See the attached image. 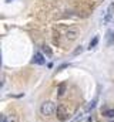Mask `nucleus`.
<instances>
[{
	"label": "nucleus",
	"instance_id": "f257e3e1",
	"mask_svg": "<svg viewBox=\"0 0 114 122\" xmlns=\"http://www.w3.org/2000/svg\"><path fill=\"white\" fill-rule=\"evenodd\" d=\"M56 111H57V107L54 105V102H51V101H46L40 107V114L44 115V117H53L56 114Z\"/></svg>",
	"mask_w": 114,
	"mask_h": 122
},
{
	"label": "nucleus",
	"instance_id": "f03ea898",
	"mask_svg": "<svg viewBox=\"0 0 114 122\" xmlns=\"http://www.w3.org/2000/svg\"><path fill=\"white\" fill-rule=\"evenodd\" d=\"M113 20H114V3H111L107 7V11H106L104 17H103V23L104 24H110Z\"/></svg>",
	"mask_w": 114,
	"mask_h": 122
},
{
	"label": "nucleus",
	"instance_id": "7ed1b4c3",
	"mask_svg": "<svg viewBox=\"0 0 114 122\" xmlns=\"http://www.w3.org/2000/svg\"><path fill=\"white\" fill-rule=\"evenodd\" d=\"M56 114H57V117H58V119H60V121H67V119H68V115H67V112L64 111V108H63V107H57Z\"/></svg>",
	"mask_w": 114,
	"mask_h": 122
},
{
	"label": "nucleus",
	"instance_id": "20e7f679",
	"mask_svg": "<svg viewBox=\"0 0 114 122\" xmlns=\"http://www.w3.org/2000/svg\"><path fill=\"white\" fill-rule=\"evenodd\" d=\"M33 62L37 64V65H43V64H46V58L41 53H36L34 57H33Z\"/></svg>",
	"mask_w": 114,
	"mask_h": 122
},
{
	"label": "nucleus",
	"instance_id": "39448f33",
	"mask_svg": "<svg viewBox=\"0 0 114 122\" xmlns=\"http://www.w3.org/2000/svg\"><path fill=\"white\" fill-rule=\"evenodd\" d=\"M97 99H98V98L96 97V98H94L93 101H90V104L87 105V108H86V111H84V112H90L91 109H94V107H96V104H97Z\"/></svg>",
	"mask_w": 114,
	"mask_h": 122
},
{
	"label": "nucleus",
	"instance_id": "423d86ee",
	"mask_svg": "<svg viewBox=\"0 0 114 122\" xmlns=\"http://www.w3.org/2000/svg\"><path fill=\"white\" fill-rule=\"evenodd\" d=\"M77 37V30H68L67 31V38L68 40H74Z\"/></svg>",
	"mask_w": 114,
	"mask_h": 122
},
{
	"label": "nucleus",
	"instance_id": "0eeeda50",
	"mask_svg": "<svg viewBox=\"0 0 114 122\" xmlns=\"http://www.w3.org/2000/svg\"><path fill=\"white\" fill-rule=\"evenodd\" d=\"M103 115L107 117V118H114V109H106V111H103Z\"/></svg>",
	"mask_w": 114,
	"mask_h": 122
},
{
	"label": "nucleus",
	"instance_id": "6e6552de",
	"mask_svg": "<svg viewBox=\"0 0 114 122\" xmlns=\"http://www.w3.org/2000/svg\"><path fill=\"white\" fill-rule=\"evenodd\" d=\"M97 43H98V37L96 36V37H94V38L90 41V46H88V48H90V50H91V48H94V47L97 46Z\"/></svg>",
	"mask_w": 114,
	"mask_h": 122
},
{
	"label": "nucleus",
	"instance_id": "1a4fd4ad",
	"mask_svg": "<svg viewBox=\"0 0 114 122\" xmlns=\"http://www.w3.org/2000/svg\"><path fill=\"white\" fill-rule=\"evenodd\" d=\"M83 117H84V114H83V112H80V114H77V115H76V117H74L70 122H80L81 119H83Z\"/></svg>",
	"mask_w": 114,
	"mask_h": 122
},
{
	"label": "nucleus",
	"instance_id": "9d476101",
	"mask_svg": "<svg viewBox=\"0 0 114 122\" xmlns=\"http://www.w3.org/2000/svg\"><path fill=\"white\" fill-rule=\"evenodd\" d=\"M81 53H83V47H81V46H79V47L73 51V56H79V54H81Z\"/></svg>",
	"mask_w": 114,
	"mask_h": 122
},
{
	"label": "nucleus",
	"instance_id": "9b49d317",
	"mask_svg": "<svg viewBox=\"0 0 114 122\" xmlns=\"http://www.w3.org/2000/svg\"><path fill=\"white\" fill-rule=\"evenodd\" d=\"M43 51H44V53H46L49 57H51V54H53V53H51V50H50L47 46H43Z\"/></svg>",
	"mask_w": 114,
	"mask_h": 122
},
{
	"label": "nucleus",
	"instance_id": "f8f14e48",
	"mask_svg": "<svg viewBox=\"0 0 114 122\" xmlns=\"http://www.w3.org/2000/svg\"><path fill=\"white\" fill-rule=\"evenodd\" d=\"M63 91H64V84H63V85H60V90H58V95H60V97L64 94Z\"/></svg>",
	"mask_w": 114,
	"mask_h": 122
},
{
	"label": "nucleus",
	"instance_id": "ddd939ff",
	"mask_svg": "<svg viewBox=\"0 0 114 122\" xmlns=\"http://www.w3.org/2000/svg\"><path fill=\"white\" fill-rule=\"evenodd\" d=\"M107 36H108V43H111V38H113V31H108V33H107Z\"/></svg>",
	"mask_w": 114,
	"mask_h": 122
},
{
	"label": "nucleus",
	"instance_id": "4468645a",
	"mask_svg": "<svg viewBox=\"0 0 114 122\" xmlns=\"http://www.w3.org/2000/svg\"><path fill=\"white\" fill-rule=\"evenodd\" d=\"M66 67H67V64H63V65H60V67L57 68V71H61V70H63V68H66Z\"/></svg>",
	"mask_w": 114,
	"mask_h": 122
},
{
	"label": "nucleus",
	"instance_id": "2eb2a0df",
	"mask_svg": "<svg viewBox=\"0 0 114 122\" xmlns=\"http://www.w3.org/2000/svg\"><path fill=\"white\" fill-rule=\"evenodd\" d=\"M1 122H9V119H7V117H6V115H3V117H1Z\"/></svg>",
	"mask_w": 114,
	"mask_h": 122
},
{
	"label": "nucleus",
	"instance_id": "dca6fc26",
	"mask_svg": "<svg viewBox=\"0 0 114 122\" xmlns=\"http://www.w3.org/2000/svg\"><path fill=\"white\" fill-rule=\"evenodd\" d=\"M6 1H11V0H6Z\"/></svg>",
	"mask_w": 114,
	"mask_h": 122
}]
</instances>
